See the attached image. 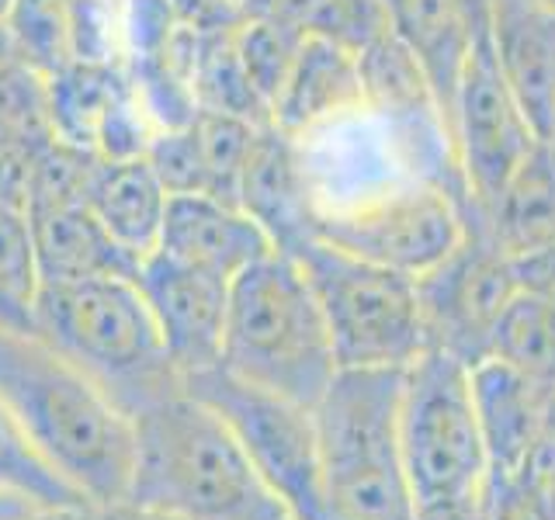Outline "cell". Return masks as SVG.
<instances>
[{"mask_svg": "<svg viewBox=\"0 0 555 520\" xmlns=\"http://www.w3.org/2000/svg\"><path fill=\"white\" fill-rule=\"evenodd\" d=\"M87 520H178V517L139 507L132 499H115V503H98V507H91L87 510Z\"/></svg>", "mask_w": 555, "mask_h": 520, "instance_id": "836d02e7", "label": "cell"}, {"mask_svg": "<svg viewBox=\"0 0 555 520\" xmlns=\"http://www.w3.org/2000/svg\"><path fill=\"white\" fill-rule=\"evenodd\" d=\"M514 274H517L520 288L555 299V243H552V247H545V250H538V253L517 257L514 260Z\"/></svg>", "mask_w": 555, "mask_h": 520, "instance_id": "4dcf8cb0", "label": "cell"}, {"mask_svg": "<svg viewBox=\"0 0 555 520\" xmlns=\"http://www.w3.org/2000/svg\"><path fill=\"white\" fill-rule=\"evenodd\" d=\"M87 205L121 247L146 260L160 243L170 191L146 160V153L101 156L91 187H87Z\"/></svg>", "mask_w": 555, "mask_h": 520, "instance_id": "44dd1931", "label": "cell"}, {"mask_svg": "<svg viewBox=\"0 0 555 520\" xmlns=\"http://www.w3.org/2000/svg\"><path fill=\"white\" fill-rule=\"evenodd\" d=\"M465 225H476L511 260L538 253L555 243V135H538L520 167L500 187V195L468 212Z\"/></svg>", "mask_w": 555, "mask_h": 520, "instance_id": "d6986e66", "label": "cell"}, {"mask_svg": "<svg viewBox=\"0 0 555 520\" xmlns=\"http://www.w3.org/2000/svg\"><path fill=\"white\" fill-rule=\"evenodd\" d=\"M545 4H548V8H555V0H545Z\"/></svg>", "mask_w": 555, "mask_h": 520, "instance_id": "f35d334b", "label": "cell"}, {"mask_svg": "<svg viewBox=\"0 0 555 520\" xmlns=\"http://www.w3.org/2000/svg\"><path fill=\"white\" fill-rule=\"evenodd\" d=\"M77 17L80 0H14L8 25L14 28L22 60L52 77L77 63Z\"/></svg>", "mask_w": 555, "mask_h": 520, "instance_id": "d4e9b609", "label": "cell"}, {"mask_svg": "<svg viewBox=\"0 0 555 520\" xmlns=\"http://www.w3.org/2000/svg\"><path fill=\"white\" fill-rule=\"evenodd\" d=\"M135 285L160 326L164 347L181 378L219 364L233 285L230 277L178 264L164 253H150L139 268Z\"/></svg>", "mask_w": 555, "mask_h": 520, "instance_id": "7c38bea8", "label": "cell"}, {"mask_svg": "<svg viewBox=\"0 0 555 520\" xmlns=\"http://www.w3.org/2000/svg\"><path fill=\"white\" fill-rule=\"evenodd\" d=\"M514 476L520 482V490L538 507V514L545 520H555V416L542 430V438L528 447V455L520 458Z\"/></svg>", "mask_w": 555, "mask_h": 520, "instance_id": "f1b7e54d", "label": "cell"}, {"mask_svg": "<svg viewBox=\"0 0 555 520\" xmlns=\"http://www.w3.org/2000/svg\"><path fill=\"white\" fill-rule=\"evenodd\" d=\"M35 334L91 375L129 420L184 381L135 277L42 285L35 299Z\"/></svg>", "mask_w": 555, "mask_h": 520, "instance_id": "5b68a950", "label": "cell"}, {"mask_svg": "<svg viewBox=\"0 0 555 520\" xmlns=\"http://www.w3.org/2000/svg\"><path fill=\"white\" fill-rule=\"evenodd\" d=\"M406 368H340L312 410L326 520H413L399 444Z\"/></svg>", "mask_w": 555, "mask_h": 520, "instance_id": "277c9868", "label": "cell"}, {"mask_svg": "<svg viewBox=\"0 0 555 520\" xmlns=\"http://www.w3.org/2000/svg\"><path fill=\"white\" fill-rule=\"evenodd\" d=\"M39 510H49V507H39L35 499L28 496H17V493H4L0 490V520H28Z\"/></svg>", "mask_w": 555, "mask_h": 520, "instance_id": "e575fe53", "label": "cell"}, {"mask_svg": "<svg viewBox=\"0 0 555 520\" xmlns=\"http://www.w3.org/2000/svg\"><path fill=\"white\" fill-rule=\"evenodd\" d=\"M413 520H479V507H476V496L427 499L413 507Z\"/></svg>", "mask_w": 555, "mask_h": 520, "instance_id": "d6a6232c", "label": "cell"}, {"mask_svg": "<svg viewBox=\"0 0 555 520\" xmlns=\"http://www.w3.org/2000/svg\"><path fill=\"white\" fill-rule=\"evenodd\" d=\"M306 39V31L271 22V17H243V22L233 28V46L243 74L250 77L254 91L264 98V104L271 108L278 91L288 77V69L299 56V46Z\"/></svg>", "mask_w": 555, "mask_h": 520, "instance_id": "4316f807", "label": "cell"}, {"mask_svg": "<svg viewBox=\"0 0 555 520\" xmlns=\"http://www.w3.org/2000/svg\"><path fill=\"white\" fill-rule=\"evenodd\" d=\"M309 35H323L361 56L364 49L389 35V8L386 0H320Z\"/></svg>", "mask_w": 555, "mask_h": 520, "instance_id": "83f0119b", "label": "cell"}, {"mask_svg": "<svg viewBox=\"0 0 555 520\" xmlns=\"http://www.w3.org/2000/svg\"><path fill=\"white\" fill-rule=\"evenodd\" d=\"M11 63H22V49H17L14 28L8 25V17H0V69Z\"/></svg>", "mask_w": 555, "mask_h": 520, "instance_id": "d590c367", "label": "cell"}, {"mask_svg": "<svg viewBox=\"0 0 555 520\" xmlns=\"http://www.w3.org/2000/svg\"><path fill=\"white\" fill-rule=\"evenodd\" d=\"M56 139L49 77L35 66L11 63L0 69V146L39 153Z\"/></svg>", "mask_w": 555, "mask_h": 520, "instance_id": "484cf974", "label": "cell"}, {"mask_svg": "<svg viewBox=\"0 0 555 520\" xmlns=\"http://www.w3.org/2000/svg\"><path fill=\"white\" fill-rule=\"evenodd\" d=\"M399 444L413 503L476 496L490 472L479 430L473 368L448 351H427L406 364L399 399Z\"/></svg>", "mask_w": 555, "mask_h": 520, "instance_id": "52a82bcc", "label": "cell"}, {"mask_svg": "<svg viewBox=\"0 0 555 520\" xmlns=\"http://www.w3.org/2000/svg\"><path fill=\"white\" fill-rule=\"evenodd\" d=\"M184 389L222 416L257 476L285 503L292 520H326L312 410L250 386L222 364L184 375Z\"/></svg>", "mask_w": 555, "mask_h": 520, "instance_id": "ba28073f", "label": "cell"}, {"mask_svg": "<svg viewBox=\"0 0 555 520\" xmlns=\"http://www.w3.org/2000/svg\"><path fill=\"white\" fill-rule=\"evenodd\" d=\"M42 285L91 282V277H139L143 260L132 257L104 230L87 202L25 205Z\"/></svg>", "mask_w": 555, "mask_h": 520, "instance_id": "9a60e30c", "label": "cell"}, {"mask_svg": "<svg viewBox=\"0 0 555 520\" xmlns=\"http://www.w3.org/2000/svg\"><path fill=\"white\" fill-rule=\"evenodd\" d=\"M514 260L476 225L441 264L416 277L427 347L462 358L468 368L490 358V337L500 312L517 291Z\"/></svg>", "mask_w": 555, "mask_h": 520, "instance_id": "30bf717a", "label": "cell"}, {"mask_svg": "<svg viewBox=\"0 0 555 520\" xmlns=\"http://www.w3.org/2000/svg\"><path fill=\"white\" fill-rule=\"evenodd\" d=\"M219 364L250 386L317 410L340 361L302 268L282 250L260 257L230 285Z\"/></svg>", "mask_w": 555, "mask_h": 520, "instance_id": "3957f363", "label": "cell"}, {"mask_svg": "<svg viewBox=\"0 0 555 520\" xmlns=\"http://www.w3.org/2000/svg\"><path fill=\"white\" fill-rule=\"evenodd\" d=\"M490 46L538 135H555V8L545 0H493Z\"/></svg>", "mask_w": 555, "mask_h": 520, "instance_id": "2e32d148", "label": "cell"}, {"mask_svg": "<svg viewBox=\"0 0 555 520\" xmlns=\"http://www.w3.org/2000/svg\"><path fill=\"white\" fill-rule=\"evenodd\" d=\"M479 520H545L507 468H490L476 493Z\"/></svg>", "mask_w": 555, "mask_h": 520, "instance_id": "f546056e", "label": "cell"}, {"mask_svg": "<svg viewBox=\"0 0 555 520\" xmlns=\"http://www.w3.org/2000/svg\"><path fill=\"white\" fill-rule=\"evenodd\" d=\"M364 112L361 63L351 49L306 35L288 77L271 104V121L282 132L302 139L330 121H344Z\"/></svg>", "mask_w": 555, "mask_h": 520, "instance_id": "e0dca14e", "label": "cell"}, {"mask_svg": "<svg viewBox=\"0 0 555 520\" xmlns=\"http://www.w3.org/2000/svg\"><path fill=\"white\" fill-rule=\"evenodd\" d=\"M91 510V507H87ZM87 510H39L28 520H87Z\"/></svg>", "mask_w": 555, "mask_h": 520, "instance_id": "8d00e7d4", "label": "cell"}, {"mask_svg": "<svg viewBox=\"0 0 555 520\" xmlns=\"http://www.w3.org/2000/svg\"><path fill=\"white\" fill-rule=\"evenodd\" d=\"M135 458L126 499L178 520H292L222 416L184 381L132 413Z\"/></svg>", "mask_w": 555, "mask_h": 520, "instance_id": "7a4b0ae2", "label": "cell"}, {"mask_svg": "<svg viewBox=\"0 0 555 520\" xmlns=\"http://www.w3.org/2000/svg\"><path fill=\"white\" fill-rule=\"evenodd\" d=\"M386 8L392 39L421 66L448 129L462 74L479 39L473 17L465 14L462 0H386Z\"/></svg>", "mask_w": 555, "mask_h": 520, "instance_id": "ac0fdd59", "label": "cell"}, {"mask_svg": "<svg viewBox=\"0 0 555 520\" xmlns=\"http://www.w3.org/2000/svg\"><path fill=\"white\" fill-rule=\"evenodd\" d=\"M490 358L555 389V299L517 288L493 326Z\"/></svg>", "mask_w": 555, "mask_h": 520, "instance_id": "7402d4cb", "label": "cell"}, {"mask_svg": "<svg viewBox=\"0 0 555 520\" xmlns=\"http://www.w3.org/2000/svg\"><path fill=\"white\" fill-rule=\"evenodd\" d=\"M31 156H35V153L14 150V146H0V202H17V205H25Z\"/></svg>", "mask_w": 555, "mask_h": 520, "instance_id": "1f68e13d", "label": "cell"}, {"mask_svg": "<svg viewBox=\"0 0 555 520\" xmlns=\"http://www.w3.org/2000/svg\"><path fill=\"white\" fill-rule=\"evenodd\" d=\"M240 208L264 225L274 250H292L312 236L320 202L309 191V170L299 153V139L271 121L257 132L250 160L240 181Z\"/></svg>", "mask_w": 555, "mask_h": 520, "instance_id": "5bb4252c", "label": "cell"}, {"mask_svg": "<svg viewBox=\"0 0 555 520\" xmlns=\"http://www.w3.org/2000/svg\"><path fill=\"white\" fill-rule=\"evenodd\" d=\"M42 277L25 205L0 202V323L35 329V299Z\"/></svg>", "mask_w": 555, "mask_h": 520, "instance_id": "cb8c5ba5", "label": "cell"}, {"mask_svg": "<svg viewBox=\"0 0 555 520\" xmlns=\"http://www.w3.org/2000/svg\"><path fill=\"white\" fill-rule=\"evenodd\" d=\"M312 236L382 268L421 277L462 243L465 212L444 187L410 178L382 195L320 212Z\"/></svg>", "mask_w": 555, "mask_h": 520, "instance_id": "9c48e42d", "label": "cell"}, {"mask_svg": "<svg viewBox=\"0 0 555 520\" xmlns=\"http://www.w3.org/2000/svg\"><path fill=\"white\" fill-rule=\"evenodd\" d=\"M0 490L35 499L49 510H87L98 503L87 499L56 465H52L31 438L0 403Z\"/></svg>", "mask_w": 555, "mask_h": 520, "instance_id": "603a6c76", "label": "cell"}, {"mask_svg": "<svg viewBox=\"0 0 555 520\" xmlns=\"http://www.w3.org/2000/svg\"><path fill=\"white\" fill-rule=\"evenodd\" d=\"M11 4H14V0H0V17H8V11H11Z\"/></svg>", "mask_w": 555, "mask_h": 520, "instance_id": "74e56055", "label": "cell"}, {"mask_svg": "<svg viewBox=\"0 0 555 520\" xmlns=\"http://www.w3.org/2000/svg\"><path fill=\"white\" fill-rule=\"evenodd\" d=\"M153 253L233 282L240 271L274 253V243L264 225L233 202L212 195H170Z\"/></svg>", "mask_w": 555, "mask_h": 520, "instance_id": "4fadbf2b", "label": "cell"}, {"mask_svg": "<svg viewBox=\"0 0 555 520\" xmlns=\"http://www.w3.org/2000/svg\"><path fill=\"white\" fill-rule=\"evenodd\" d=\"M448 135L468 198H473L468 212H479V208L490 205L528 156V150L538 143L534 126L496 63L490 35H479L473 46L455 108H451Z\"/></svg>", "mask_w": 555, "mask_h": 520, "instance_id": "8fae6325", "label": "cell"}, {"mask_svg": "<svg viewBox=\"0 0 555 520\" xmlns=\"http://www.w3.org/2000/svg\"><path fill=\"white\" fill-rule=\"evenodd\" d=\"M0 403L87 499H126L135 458L129 413L35 329L0 323Z\"/></svg>", "mask_w": 555, "mask_h": 520, "instance_id": "6da1fadb", "label": "cell"}, {"mask_svg": "<svg viewBox=\"0 0 555 520\" xmlns=\"http://www.w3.org/2000/svg\"><path fill=\"white\" fill-rule=\"evenodd\" d=\"M285 253L317 291L340 368H406L427 351L416 277L347 253L320 236Z\"/></svg>", "mask_w": 555, "mask_h": 520, "instance_id": "8992f818", "label": "cell"}, {"mask_svg": "<svg viewBox=\"0 0 555 520\" xmlns=\"http://www.w3.org/2000/svg\"><path fill=\"white\" fill-rule=\"evenodd\" d=\"M473 395L490 468L514 472L555 416V389L486 358L473 364Z\"/></svg>", "mask_w": 555, "mask_h": 520, "instance_id": "ffe728a7", "label": "cell"}, {"mask_svg": "<svg viewBox=\"0 0 555 520\" xmlns=\"http://www.w3.org/2000/svg\"><path fill=\"white\" fill-rule=\"evenodd\" d=\"M240 4H243V0H240Z\"/></svg>", "mask_w": 555, "mask_h": 520, "instance_id": "ab89813d", "label": "cell"}]
</instances>
